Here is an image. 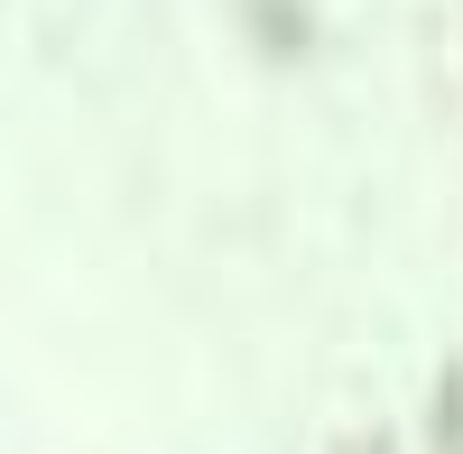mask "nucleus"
I'll use <instances>...</instances> for the list:
<instances>
[]
</instances>
